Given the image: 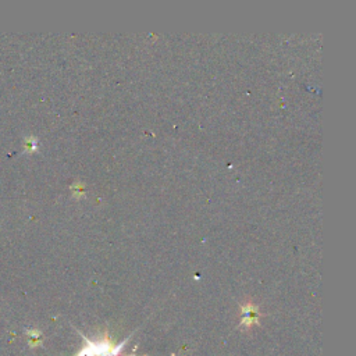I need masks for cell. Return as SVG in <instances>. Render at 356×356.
<instances>
[{"label":"cell","mask_w":356,"mask_h":356,"mask_svg":"<svg viewBox=\"0 0 356 356\" xmlns=\"http://www.w3.org/2000/svg\"><path fill=\"white\" fill-rule=\"evenodd\" d=\"M87 347L84 348L77 356H123L121 349L124 347L125 342L120 344L118 347H111L107 334L101 341H91L88 338H84Z\"/></svg>","instance_id":"6da1fadb"},{"label":"cell","mask_w":356,"mask_h":356,"mask_svg":"<svg viewBox=\"0 0 356 356\" xmlns=\"http://www.w3.org/2000/svg\"><path fill=\"white\" fill-rule=\"evenodd\" d=\"M260 312L259 308L256 306L255 303L246 302L241 306V323L240 327H245L246 330H249L253 326L259 324Z\"/></svg>","instance_id":"7a4b0ae2"}]
</instances>
